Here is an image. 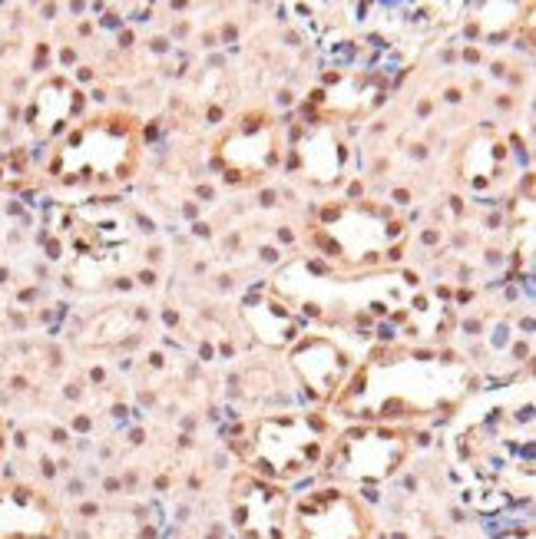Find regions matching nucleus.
Here are the masks:
<instances>
[{"label":"nucleus","mask_w":536,"mask_h":539,"mask_svg":"<svg viewBox=\"0 0 536 539\" xmlns=\"http://www.w3.org/2000/svg\"><path fill=\"white\" fill-rule=\"evenodd\" d=\"M368 513L341 490L311 493L298 506L301 539H368Z\"/></svg>","instance_id":"obj_1"},{"label":"nucleus","mask_w":536,"mask_h":539,"mask_svg":"<svg viewBox=\"0 0 536 539\" xmlns=\"http://www.w3.org/2000/svg\"><path fill=\"white\" fill-rule=\"evenodd\" d=\"M56 513L27 486L0 490V539H53Z\"/></svg>","instance_id":"obj_2"},{"label":"nucleus","mask_w":536,"mask_h":539,"mask_svg":"<svg viewBox=\"0 0 536 539\" xmlns=\"http://www.w3.org/2000/svg\"><path fill=\"white\" fill-rule=\"evenodd\" d=\"M232 516L245 539H281V519H285V496L272 486L255 480H239L235 486Z\"/></svg>","instance_id":"obj_3"}]
</instances>
